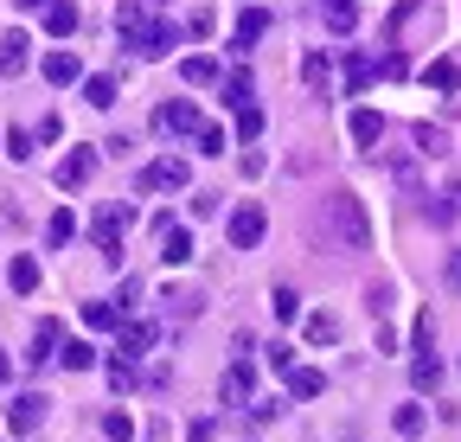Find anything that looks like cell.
<instances>
[{
  "instance_id": "obj_1",
  "label": "cell",
  "mask_w": 461,
  "mask_h": 442,
  "mask_svg": "<svg viewBox=\"0 0 461 442\" xmlns=\"http://www.w3.org/2000/svg\"><path fill=\"white\" fill-rule=\"evenodd\" d=\"M327 231H333V250L346 257H366L372 250V218H366V199L359 193H327Z\"/></svg>"
},
{
  "instance_id": "obj_2",
  "label": "cell",
  "mask_w": 461,
  "mask_h": 442,
  "mask_svg": "<svg viewBox=\"0 0 461 442\" xmlns=\"http://www.w3.org/2000/svg\"><path fill=\"white\" fill-rule=\"evenodd\" d=\"M263 231H269V218H263V205H257V199L230 205V218H224V238H230V250H257V244H263Z\"/></svg>"
},
{
  "instance_id": "obj_3",
  "label": "cell",
  "mask_w": 461,
  "mask_h": 442,
  "mask_svg": "<svg viewBox=\"0 0 461 442\" xmlns=\"http://www.w3.org/2000/svg\"><path fill=\"white\" fill-rule=\"evenodd\" d=\"M135 231V205L129 199H109V205H96V218H90V238H96V250L103 244H122Z\"/></svg>"
},
{
  "instance_id": "obj_4",
  "label": "cell",
  "mask_w": 461,
  "mask_h": 442,
  "mask_svg": "<svg viewBox=\"0 0 461 442\" xmlns=\"http://www.w3.org/2000/svg\"><path fill=\"white\" fill-rule=\"evenodd\" d=\"M141 186H148V193H186V186H193V167H186L180 154H160V160H148V167H141Z\"/></svg>"
},
{
  "instance_id": "obj_5",
  "label": "cell",
  "mask_w": 461,
  "mask_h": 442,
  "mask_svg": "<svg viewBox=\"0 0 461 442\" xmlns=\"http://www.w3.org/2000/svg\"><path fill=\"white\" fill-rule=\"evenodd\" d=\"M115 32H122V45L141 59V45H148V32H154V14H148V0H122L115 7Z\"/></svg>"
},
{
  "instance_id": "obj_6",
  "label": "cell",
  "mask_w": 461,
  "mask_h": 442,
  "mask_svg": "<svg viewBox=\"0 0 461 442\" xmlns=\"http://www.w3.org/2000/svg\"><path fill=\"white\" fill-rule=\"evenodd\" d=\"M193 129H199V103L193 96L154 103V135H193Z\"/></svg>"
},
{
  "instance_id": "obj_7",
  "label": "cell",
  "mask_w": 461,
  "mask_h": 442,
  "mask_svg": "<svg viewBox=\"0 0 461 442\" xmlns=\"http://www.w3.org/2000/svg\"><path fill=\"white\" fill-rule=\"evenodd\" d=\"M250 384H257V359L238 353V359L224 365V378H218V398H224V404H250Z\"/></svg>"
},
{
  "instance_id": "obj_8",
  "label": "cell",
  "mask_w": 461,
  "mask_h": 442,
  "mask_svg": "<svg viewBox=\"0 0 461 442\" xmlns=\"http://www.w3.org/2000/svg\"><path fill=\"white\" fill-rule=\"evenodd\" d=\"M115 353H122V359H141V353H154V320H135V314H122V320H115Z\"/></svg>"
},
{
  "instance_id": "obj_9",
  "label": "cell",
  "mask_w": 461,
  "mask_h": 442,
  "mask_svg": "<svg viewBox=\"0 0 461 442\" xmlns=\"http://www.w3.org/2000/svg\"><path fill=\"white\" fill-rule=\"evenodd\" d=\"M90 174H96V148H71V154L51 167V180L65 186V193H71V186H90Z\"/></svg>"
},
{
  "instance_id": "obj_10",
  "label": "cell",
  "mask_w": 461,
  "mask_h": 442,
  "mask_svg": "<svg viewBox=\"0 0 461 442\" xmlns=\"http://www.w3.org/2000/svg\"><path fill=\"white\" fill-rule=\"evenodd\" d=\"M45 404H51L45 392H20V398L7 404V423H14V436H32V429L45 423Z\"/></svg>"
},
{
  "instance_id": "obj_11",
  "label": "cell",
  "mask_w": 461,
  "mask_h": 442,
  "mask_svg": "<svg viewBox=\"0 0 461 442\" xmlns=\"http://www.w3.org/2000/svg\"><path fill=\"white\" fill-rule=\"evenodd\" d=\"M45 84L51 90H71V84H84V59H77V51H45Z\"/></svg>"
},
{
  "instance_id": "obj_12",
  "label": "cell",
  "mask_w": 461,
  "mask_h": 442,
  "mask_svg": "<svg viewBox=\"0 0 461 442\" xmlns=\"http://www.w3.org/2000/svg\"><path fill=\"white\" fill-rule=\"evenodd\" d=\"M154 238H160V263H167V269L193 263V231H186V225H173V218H167V225H160Z\"/></svg>"
},
{
  "instance_id": "obj_13",
  "label": "cell",
  "mask_w": 461,
  "mask_h": 442,
  "mask_svg": "<svg viewBox=\"0 0 461 442\" xmlns=\"http://www.w3.org/2000/svg\"><path fill=\"white\" fill-rule=\"evenodd\" d=\"M346 135H353V148L378 154V141H384V116H378V109H353V122H346Z\"/></svg>"
},
{
  "instance_id": "obj_14",
  "label": "cell",
  "mask_w": 461,
  "mask_h": 442,
  "mask_svg": "<svg viewBox=\"0 0 461 442\" xmlns=\"http://www.w3.org/2000/svg\"><path fill=\"white\" fill-rule=\"evenodd\" d=\"M39 14H45V32H51V39H71L77 20H84V14H77V0H45Z\"/></svg>"
},
{
  "instance_id": "obj_15",
  "label": "cell",
  "mask_w": 461,
  "mask_h": 442,
  "mask_svg": "<svg viewBox=\"0 0 461 442\" xmlns=\"http://www.w3.org/2000/svg\"><path fill=\"white\" fill-rule=\"evenodd\" d=\"M32 65V39L26 32H7V39H0V77H20Z\"/></svg>"
},
{
  "instance_id": "obj_16",
  "label": "cell",
  "mask_w": 461,
  "mask_h": 442,
  "mask_svg": "<svg viewBox=\"0 0 461 442\" xmlns=\"http://www.w3.org/2000/svg\"><path fill=\"white\" fill-rule=\"evenodd\" d=\"M263 32H269V14H263V7H244V14H238V32H230V51L244 59V51H250Z\"/></svg>"
},
{
  "instance_id": "obj_17",
  "label": "cell",
  "mask_w": 461,
  "mask_h": 442,
  "mask_svg": "<svg viewBox=\"0 0 461 442\" xmlns=\"http://www.w3.org/2000/svg\"><path fill=\"white\" fill-rule=\"evenodd\" d=\"M224 71H218V59L212 51H193V59H180V84H193V90H212Z\"/></svg>"
},
{
  "instance_id": "obj_18",
  "label": "cell",
  "mask_w": 461,
  "mask_h": 442,
  "mask_svg": "<svg viewBox=\"0 0 461 442\" xmlns=\"http://www.w3.org/2000/svg\"><path fill=\"white\" fill-rule=\"evenodd\" d=\"M282 378H288V398H321L327 392V372H314V365H288Z\"/></svg>"
},
{
  "instance_id": "obj_19",
  "label": "cell",
  "mask_w": 461,
  "mask_h": 442,
  "mask_svg": "<svg viewBox=\"0 0 461 442\" xmlns=\"http://www.w3.org/2000/svg\"><path fill=\"white\" fill-rule=\"evenodd\" d=\"M51 359H58V365H65V372H90V365H96L103 353H96L90 340H58V353H51Z\"/></svg>"
},
{
  "instance_id": "obj_20",
  "label": "cell",
  "mask_w": 461,
  "mask_h": 442,
  "mask_svg": "<svg viewBox=\"0 0 461 442\" xmlns=\"http://www.w3.org/2000/svg\"><path fill=\"white\" fill-rule=\"evenodd\" d=\"M58 340H65V327H58V320H39V327H32V353H26V359H32V365H51Z\"/></svg>"
},
{
  "instance_id": "obj_21",
  "label": "cell",
  "mask_w": 461,
  "mask_h": 442,
  "mask_svg": "<svg viewBox=\"0 0 461 442\" xmlns=\"http://www.w3.org/2000/svg\"><path fill=\"white\" fill-rule=\"evenodd\" d=\"M7 283H14V295H32V289H39V257L20 250V257L7 263Z\"/></svg>"
},
{
  "instance_id": "obj_22",
  "label": "cell",
  "mask_w": 461,
  "mask_h": 442,
  "mask_svg": "<svg viewBox=\"0 0 461 442\" xmlns=\"http://www.w3.org/2000/svg\"><path fill=\"white\" fill-rule=\"evenodd\" d=\"M122 314H129V302H84V327H96V334H109Z\"/></svg>"
},
{
  "instance_id": "obj_23",
  "label": "cell",
  "mask_w": 461,
  "mask_h": 442,
  "mask_svg": "<svg viewBox=\"0 0 461 442\" xmlns=\"http://www.w3.org/2000/svg\"><path fill=\"white\" fill-rule=\"evenodd\" d=\"M455 218H461V180H448L429 205V225H455Z\"/></svg>"
},
{
  "instance_id": "obj_24",
  "label": "cell",
  "mask_w": 461,
  "mask_h": 442,
  "mask_svg": "<svg viewBox=\"0 0 461 442\" xmlns=\"http://www.w3.org/2000/svg\"><path fill=\"white\" fill-rule=\"evenodd\" d=\"M173 45H180V26H173V20H154V32H148V45H141V59H167Z\"/></svg>"
},
{
  "instance_id": "obj_25",
  "label": "cell",
  "mask_w": 461,
  "mask_h": 442,
  "mask_svg": "<svg viewBox=\"0 0 461 442\" xmlns=\"http://www.w3.org/2000/svg\"><path fill=\"white\" fill-rule=\"evenodd\" d=\"M423 84L442 90V96H455V90H461V65H455V59H436V65L423 71Z\"/></svg>"
},
{
  "instance_id": "obj_26",
  "label": "cell",
  "mask_w": 461,
  "mask_h": 442,
  "mask_svg": "<svg viewBox=\"0 0 461 442\" xmlns=\"http://www.w3.org/2000/svg\"><path fill=\"white\" fill-rule=\"evenodd\" d=\"M71 238H77V212H51V218H45V244L65 250Z\"/></svg>"
},
{
  "instance_id": "obj_27",
  "label": "cell",
  "mask_w": 461,
  "mask_h": 442,
  "mask_svg": "<svg viewBox=\"0 0 461 442\" xmlns=\"http://www.w3.org/2000/svg\"><path fill=\"white\" fill-rule=\"evenodd\" d=\"M411 384H417V392H436V384H442V359L436 353H417L411 359Z\"/></svg>"
},
{
  "instance_id": "obj_28",
  "label": "cell",
  "mask_w": 461,
  "mask_h": 442,
  "mask_svg": "<svg viewBox=\"0 0 461 442\" xmlns=\"http://www.w3.org/2000/svg\"><path fill=\"white\" fill-rule=\"evenodd\" d=\"M84 103H90V109H115V77H109V71L84 77Z\"/></svg>"
},
{
  "instance_id": "obj_29",
  "label": "cell",
  "mask_w": 461,
  "mask_h": 442,
  "mask_svg": "<svg viewBox=\"0 0 461 442\" xmlns=\"http://www.w3.org/2000/svg\"><path fill=\"white\" fill-rule=\"evenodd\" d=\"M302 334H308V347H333V340H339V320L321 308V314H308V327H302Z\"/></svg>"
},
{
  "instance_id": "obj_30",
  "label": "cell",
  "mask_w": 461,
  "mask_h": 442,
  "mask_svg": "<svg viewBox=\"0 0 461 442\" xmlns=\"http://www.w3.org/2000/svg\"><path fill=\"white\" fill-rule=\"evenodd\" d=\"M321 7H327V26L333 32H353L359 26V0H321Z\"/></svg>"
},
{
  "instance_id": "obj_31",
  "label": "cell",
  "mask_w": 461,
  "mask_h": 442,
  "mask_svg": "<svg viewBox=\"0 0 461 442\" xmlns=\"http://www.w3.org/2000/svg\"><path fill=\"white\" fill-rule=\"evenodd\" d=\"M372 71H378V65L366 59V51H346V90H353V96H359V90L372 84Z\"/></svg>"
},
{
  "instance_id": "obj_32",
  "label": "cell",
  "mask_w": 461,
  "mask_h": 442,
  "mask_svg": "<svg viewBox=\"0 0 461 442\" xmlns=\"http://www.w3.org/2000/svg\"><path fill=\"white\" fill-rule=\"evenodd\" d=\"M417 154H423V160H436V154H448V135H442L436 122H417Z\"/></svg>"
},
{
  "instance_id": "obj_33",
  "label": "cell",
  "mask_w": 461,
  "mask_h": 442,
  "mask_svg": "<svg viewBox=\"0 0 461 442\" xmlns=\"http://www.w3.org/2000/svg\"><path fill=\"white\" fill-rule=\"evenodd\" d=\"M218 90H224V103H230V109H244V103H250V71H230V77H218Z\"/></svg>"
},
{
  "instance_id": "obj_34",
  "label": "cell",
  "mask_w": 461,
  "mask_h": 442,
  "mask_svg": "<svg viewBox=\"0 0 461 442\" xmlns=\"http://www.w3.org/2000/svg\"><path fill=\"white\" fill-rule=\"evenodd\" d=\"M302 84H308V96L327 90V59H321V51H308V59H302Z\"/></svg>"
},
{
  "instance_id": "obj_35",
  "label": "cell",
  "mask_w": 461,
  "mask_h": 442,
  "mask_svg": "<svg viewBox=\"0 0 461 442\" xmlns=\"http://www.w3.org/2000/svg\"><path fill=\"white\" fill-rule=\"evenodd\" d=\"M269 308H276V320H295V314H302V295L282 283V289H269Z\"/></svg>"
},
{
  "instance_id": "obj_36",
  "label": "cell",
  "mask_w": 461,
  "mask_h": 442,
  "mask_svg": "<svg viewBox=\"0 0 461 442\" xmlns=\"http://www.w3.org/2000/svg\"><path fill=\"white\" fill-rule=\"evenodd\" d=\"M193 141H199V154H224V148H230V135H224V129H212V122H199V129H193Z\"/></svg>"
},
{
  "instance_id": "obj_37",
  "label": "cell",
  "mask_w": 461,
  "mask_h": 442,
  "mask_svg": "<svg viewBox=\"0 0 461 442\" xmlns=\"http://www.w3.org/2000/svg\"><path fill=\"white\" fill-rule=\"evenodd\" d=\"M282 410H288L282 398H250V404H244V417H250V423H276Z\"/></svg>"
},
{
  "instance_id": "obj_38",
  "label": "cell",
  "mask_w": 461,
  "mask_h": 442,
  "mask_svg": "<svg viewBox=\"0 0 461 442\" xmlns=\"http://www.w3.org/2000/svg\"><path fill=\"white\" fill-rule=\"evenodd\" d=\"M397 436H423V404H397Z\"/></svg>"
},
{
  "instance_id": "obj_39",
  "label": "cell",
  "mask_w": 461,
  "mask_h": 442,
  "mask_svg": "<svg viewBox=\"0 0 461 442\" xmlns=\"http://www.w3.org/2000/svg\"><path fill=\"white\" fill-rule=\"evenodd\" d=\"M103 436H109V442H135V423H129V410H109V417H103Z\"/></svg>"
},
{
  "instance_id": "obj_40",
  "label": "cell",
  "mask_w": 461,
  "mask_h": 442,
  "mask_svg": "<svg viewBox=\"0 0 461 442\" xmlns=\"http://www.w3.org/2000/svg\"><path fill=\"white\" fill-rule=\"evenodd\" d=\"M257 135H263V109L244 103V109H238V141H257Z\"/></svg>"
},
{
  "instance_id": "obj_41",
  "label": "cell",
  "mask_w": 461,
  "mask_h": 442,
  "mask_svg": "<svg viewBox=\"0 0 461 442\" xmlns=\"http://www.w3.org/2000/svg\"><path fill=\"white\" fill-rule=\"evenodd\" d=\"M7 154H14V160H32V135L14 129V135H7Z\"/></svg>"
},
{
  "instance_id": "obj_42",
  "label": "cell",
  "mask_w": 461,
  "mask_h": 442,
  "mask_svg": "<svg viewBox=\"0 0 461 442\" xmlns=\"http://www.w3.org/2000/svg\"><path fill=\"white\" fill-rule=\"evenodd\" d=\"M269 365H276V372H288V365H295V347L276 340V347H269Z\"/></svg>"
},
{
  "instance_id": "obj_43",
  "label": "cell",
  "mask_w": 461,
  "mask_h": 442,
  "mask_svg": "<svg viewBox=\"0 0 461 442\" xmlns=\"http://www.w3.org/2000/svg\"><path fill=\"white\" fill-rule=\"evenodd\" d=\"M193 218H218V193H193Z\"/></svg>"
},
{
  "instance_id": "obj_44",
  "label": "cell",
  "mask_w": 461,
  "mask_h": 442,
  "mask_svg": "<svg viewBox=\"0 0 461 442\" xmlns=\"http://www.w3.org/2000/svg\"><path fill=\"white\" fill-rule=\"evenodd\" d=\"M442 283H448V289H461V250H448V263H442Z\"/></svg>"
},
{
  "instance_id": "obj_45",
  "label": "cell",
  "mask_w": 461,
  "mask_h": 442,
  "mask_svg": "<svg viewBox=\"0 0 461 442\" xmlns=\"http://www.w3.org/2000/svg\"><path fill=\"white\" fill-rule=\"evenodd\" d=\"M7 378H14V359H7V353H0V384H7Z\"/></svg>"
},
{
  "instance_id": "obj_46",
  "label": "cell",
  "mask_w": 461,
  "mask_h": 442,
  "mask_svg": "<svg viewBox=\"0 0 461 442\" xmlns=\"http://www.w3.org/2000/svg\"><path fill=\"white\" fill-rule=\"evenodd\" d=\"M14 7H20V14H39V7H45V0H14Z\"/></svg>"
}]
</instances>
